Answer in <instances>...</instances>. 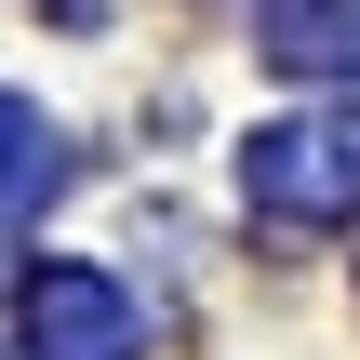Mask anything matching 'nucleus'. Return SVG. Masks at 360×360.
<instances>
[{"label":"nucleus","mask_w":360,"mask_h":360,"mask_svg":"<svg viewBox=\"0 0 360 360\" xmlns=\"http://www.w3.org/2000/svg\"><path fill=\"white\" fill-rule=\"evenodd\" d=\"M240 200L281 214V227H347V214H360V107L254 120V147H240Z\"/></svg>","instance_id":"obj_1"},{"label":"nucleus","mask_w":360,"mask_h":360,"mask_svg":"<svg viewBox=\"0 0 360 360\" xmlns=\"http://www.w3.org/2000/svg\"><path fill=\"white\" fill-rule=\"evenodd\" d=\"M13 334L27 360H134L147 347V321H134V294L107 281V267H27V294H13Z\"/></svg>","instance_id":"obj_2"},{"label":"nucleus","mask_w":360,"mask_h":360,"mask_svg":"<svg viewBox=\"0 0 360 360\" xmlns=\"http://www.w3.org/2000/svg\"><path fill=\"white\" fill-rule=\"evenodd\" d=\"M254 53L281 80H360V0H254Z\"/></svg>","instance_id":"obj_3"},{"label":"nucleus","mask_w":360,"mask_h":360,"mask_svg":"<svg viewBox=\"0 0 360 360\" xmlns=\"http://www.w3.org/2000/svg\"><path fill=\"white\" fill-rule=\"evenodd\" d=\"M53 174H67V147H53V120H40L27 94H0V227H27V214L53 200Z\"/></svg>","instance_id":"obj_4"}]
</instances>
